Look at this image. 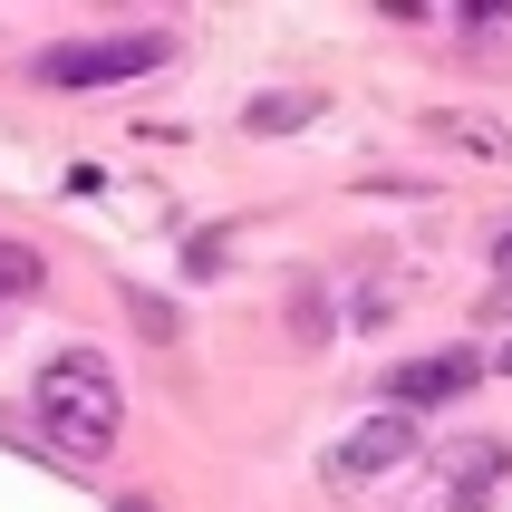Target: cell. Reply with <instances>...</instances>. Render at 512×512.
Wrapping results in <instances>:
<instances>
[{
	"mask_svg": "<svg viewBox=\"0 0 512 512\" xmlns=\"http://www.w3.org/2000/svg\"><path fill=\"white\" fill-rule=\"evenodd\" d=\"M116 512H155V503H136V493H116Z\"/></svg>",
	"mask_w": 512,
	"mask_h": 512,
	"instance_id": "cell-11",
	"label": "cell"
},
{
	"mask_svg": "<svg viewBox=\"0 0 512 512\" xmlns=\"http://www.w3.org/2000/svg\"><path fill=\"white\" fill-rule=\"evenodd\" d=\"M310 116H319V97L271 87V97H252V107H242V126H252V136H290V126H310Z\"/></svg>",
	"mask_w": 512,
	"mask_h": 512,
	"instance_id": "cell-6",
	"label": "cell"
},
{
	"mask_svg": "<svg viewBox=\"0 0 512 512\" xmlns=\"http://www.w3.org/2000/svg\"><path fill=\"white\" fill-rule=\"evenodd\" d=\"M165 58H174L165 29H116V39H49L29 68L49 87H126V78H155Z\"/></svg>",
	"mask_w": 512,
	"mask_h": 512,
	"instance_id": "cell-2",
	"label": "cell"
},
{
	"mask_svg": "<svg viewBox=\"0 0 512 512\" xmlns=\"http://www.w3.org/2000/svg\"><path fill=\"white\" fill-rule=\"evenodd\" d=\"M29 416H39V435H49L58 455L97 464L116 445V426H126V387H116V368L97 348H58L49 368H39V387H29Z\"/></svg>",
	"mask_w": 512,
	"mask_h": 512,
	"instance_id": "cell-1",
	"label": "cell"
},
{
	"mask_svg": "<svg viewBox=\"0 0 512 512\" xmlns=\"http://www.w3.org/2000/svg\"><path fill=\"white\" fill-rule=\"evenodd\" d=\"M416 445H426V426H416L406 406H387V416H368V426H348L339 445H329V484H368V474H397Z\"/></svg>",
	"mask_w": 512,
	"mask_h": 512,
	"instance_id": "cell-3",
	"label": "cell"
},
{
	"mask_svg": "<svg viewBox=\"0 0 512 512\" xmlns=\"http://www.w3.org/2000/svg\"><path fill=\"white\" fill-rule=\"evenodd\" d=\"M474 377H484V358H474V348H426V358H397V368H387V406L426 416V406L474 397Z\"/></svg>",
	"mask_w": 512,
	"mask_h": 512,
	"instance_id": "cell-4",
	"label": "cell"
},
{
	"mask_svg": "<svg viewBox=\"0 0 512 512\" xmlns=\"http://www.w3.org/2000/svg\"><path fill=\"white\" fill-rule=\"evenodd\" d=\"M39 281H49V261L29 242H0V300H39Z\"/></svg>",
	"mask_w": 512,
	"mask_h": 512,
	"instance_id": "cell-7",
	"label": "cell"
},
{
	"mask_svg": "<svg viewBox=\"0 0 512 512\" xmlns=\"http://www.w3.org/2000/svg\"><path fill=\"white\" fill-rule=\"evenodd\" d=\"M445 136L474 145V155H512V136H503V126H484V116H445Z\"/></svg>",
	"mask_w": 512,
	"mask_h": 512,
	"instance_id": "cell-8",
	"label": "cell"
},
{
	"mask_svg": "<svg viewBox=\"0 0 512 512\" xmlns=\"http://www.w3.org/2000/svg\"><path fill=\"white\" fill-rule=\"evenodd\" d=\"M493 368H512V348H503V358H493Z\"/></svg>",
	"mask_w": 512,
	"mask_h": 512,
	"instance_id": "cell-12",
	"label": "cell"
},
{
	"mask_svg": "<svg viewBox=\"0 0 512 512\" xmlns=\"http://www.w3.org/2000/svg\"><path fill=\"white\" fill-rule=\"evenodd\" d=\"M223 252H232V232H194V242H184V271H194V281H213V271H223Z\"/></svg>",
	"mask_w": 512,
	"mask_h": 512,
	"instance_id": "cell-9",
	"label": "cell"
},
{
	"mask_svg": "<svg viewBox=\"0 0 512 512\" xmlns=\"http://www.w3.org/2000/svg\"><path fill=\"white\" fill-rule=\"evenodd\" d=\"M484 252H493V271H512V213L493 223V242H484Z\"/></svg>",
	"mask_w": 512,
	"mask_h": 512,
	"instance_id": "cell-10",
	"label": "cell"
},
{
	"mask_svg": "<svg viewBox=\"0 0 512 512\" xmlns=\"http://www.w3.org/2000/svg\"><path fill=\"white\" fill-rule=\"evenodd\" d=\"M445 484H455V512H484V493L503 484V445H493V435H484V445H464V455L445 464Z\"/></svg>",
	"mask_w": 512,
	"mask_h": 512,
	"instance_id": "cell-5",
	"label": "cell"
}]
</instances>
